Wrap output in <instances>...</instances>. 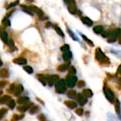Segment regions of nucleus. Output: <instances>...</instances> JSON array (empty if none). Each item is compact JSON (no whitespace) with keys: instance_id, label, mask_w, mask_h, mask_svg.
I'll return each instance as SVG.
<instances>
[{"instance_id":"f257e3e1","label":"nucleus","mask_w":121,"mask_h":121,"mask_svg":"<svg viewBox=\"0 0 121 121\" xmlns=\"http://www.w3.org/2000/svg\"><path fill=\"white\" fill-rule=\"evenodd\" d=\"M95 57L97 60V61H99L101 64L107 65V64L110 63L109 58L106 56V55L102 52V50H101V49L100 48H98L96 49V50H95Z\"/></svg>"},{"instance_id":"f03ea898","label":"nucleus","mask_w":121,"mask_h":121,"mask_svg":"<svg viewBox=\"0 0 121 121\" xmlns=\"http://www.w3.org/2000/svg\"><path fill=\"white\" fill-rule=\"evenodd\" d=\"M104 93L105 94L106 98L108 99V101L110 103H111V104L115 103V101L116 100V97H115V95H114L113 92L112 91V90L108 86H107L106 84L104 86Z\"/></svg>"},{"instance_id":"7ed1b4c3","label":"nucleus","mask_w":121,"mask_h":121,"mask_svg":"<svg viewBox=\"0 0 121 121\" xmlns=\"http://www.w3.org/2000/svg\"><path fill=\"white\" fill-rule=\"evenodd\" d=\"M66 81L64 79H60L55 84V91L58 94H64L67 89Z\"/></svg>"},{"instance_id":"20e7f679","label":"nucleus","mask_w":121,"mask_h":121,"mask_svg":"<svg viewBox=\"0 0 121 121\" xmlns=\"http://www.w3.org/2000/svg\"><path fill=\"white\" fill-rule=\"evenodd\" d=\"M65 81H66L67 86L70 88H72L76 85L77 82V77L73 74H69L67 76Z\"/></svg>"},{"instance_id":"39448f33","label":"nucleus","mask_w":121,"mask_h":121,"mask_svg":"<svg viewBox=\"0 0 121 121\" xmlns=\"http://www.w3.org/2000/svg\"><path fill=\"white\" fill-rule=\"evenodd\" d=\"M121 35V28H116L115 29L113 32H111V36L109 37V38L107 40V41L108 43H113L116 40L117 38Z\"/></svg>"},{"instance_id":"423d86ee","label":"nucleus","mask_w":121,"mask_h":121,"mask_svg":"<svg viewBox=\"0 0 121 121\" xmlns=\"http://www.w3.org/2000/svg\"><path fill=\"white\" fill-rule=\"evenodd\" d=\"M59 76L57 74H53V75H50L48 76V84L50 86H53L60 79H59Z\"/></svg>"},{"instance_id":"0eeeda50","label":"nucleus","mask_w":121,"mask_h":121,"mask_svg":"<svg viewBox=\"0 0 121 121\" xmlns=\"http://www.w3.org/2000/svg\"><path fill=\"white\" fill-rule=\"evenodd\" d=\"M32 106H33V104L30 102H28L27 104L17 106V110L21 113H24V112L27 111L28 109H30Z\"/></svg>"},{"instance_id":"6e6552de","label":"nucleus","mask_w":121,"mask_h":121,"mask_svg":"<svg viewBox=\"0 0 121 121\" xmlns=\"http://www.w3.org/2000/svg\"><path fill=\"white\" fill-rule=\"evenodd\" d=\"M77 100L80 106H84L87 103L86 98L82 94H78L77 96Z\"/></svg>"},{"instance_id":"1a4fd4ad","label":"nucleus","mask_w":121,"mask_h":121,"mask_svg":"<svg viewBox=\"0 0 121 121\" xmlns=\"http://www.w3.org/2000/svg\"><path fill=\"white\" fill-rule=\"evenodd\" d=\"M30 8L31 11H32L33 12H34L35 13H36L40 18L44 17V13H43V11H42L40 9H39L38 7L32 5V6H30Z\"/></svg>"},{"instance_id":"9d476101","label":"nucleus","mask_w":121,"mask_h":121,"mask_svg":"<svg viewBox=\"0 0 121 121\" xmlns=\"http://www.w3.org/2000/svg\"><path fill=\"white\" fill-rule=\"evenodd\" d=\"M23 91V87L22 86V84H18L16 85V88H15V90H14V96H18L19 95H21V94Z\"/></svg>"},{"instance_id":"9b49d317","label":"nucleus","mask_w":121,"mask_h":121,"mask_svg":"<svg viewBox=\"0 0 121 121\" xmlns=\"http://www.w3.org/2000/svg\"><path fill=\"white\" fill-rule=\"evenodd\" d=\"M36 77L42 83V84L43 86L46 85V83L48 82V76H45V75L41 74H38L36 75Z\"/></svg>"},{"instance_id":"f8f14e48","label":"nucleus","mask_w":121,"mask_h":121,"mask_svg":"<svg viewBox=\"0 0 121 121\" xmlns=\"http://www.w3.org/2000/svg\"><path fill=\"white\" fill-rule=\"evenodd\" d=\"M13 62L19 65H24L27 63V60L24 57H18V58L13 59Z\"/></svg>"},{"instance_id":"ddd939ff","label":"nucleus","mask_w":121,"mask_h":121,"mask_svg":"<svg viewBox=\"0 0 121 121\" xmlns=\"http://www.w3.org/2000/svg\"><path fill=\"white\" fill-rule=\"evenodd\" d=\"M68 11L72 14H76L77 13V5H76L75 2L72 3V4H68Z\"/></svg>"},{"instance_id":"4468645a","label":"nucleus","mask_w":121,"mask_h":121,"mask_svg":"<svg viewBox=\"0 0 121 121\" xmlns=\"http://www.w3.org/2000/svg\"><path fill=\"white\" fill-rule=\"evenodd\" d=\"M69 65H70V62H69L62 64L57 67V70L59 72H65L66 70L69 69Z\"/></svg>"},{"instance_id":"2eb2a0df","label":"nucleus","mask_w":121,"mask_h":121,"mask_svg":"<svg viewBox=\"0 0 121 121\" xmlns=\"http://www.w3.org/2000/svg\"><path fill=\"white\" fill-rule=\"evenodd\" d=\"M115 108H116V113L119 118V119L121 121V105H120V102L118 99L116 100L115 101Z\"/></svg>"},{"instance_id":"dca6fc26","label":"nucleus","mask_w":121,"mask_h":121,"mask_svg":"<svg viewBox=\"0 0 121 121\" xmlns=\"http://www.w3.org/2000/svg\"><path fill=\"white\" fill-rule=\"evenodd\" d=\"M65 104L66 105L67 107H68L70 109H74V108H76L77 107V103H75L73 101H65Z\"/></svg>"},{"instance_id":"f3484780","label":"nucleus","mask_w":121,"mask_h":121,"mask_svg":"<svg viewBox=\"0 0 121 121\" xmlns=\"http://www.w3.org/2000/svg\"><path fill=\"white\" fill-rule=\"evenodd\" d=\"M28 102H29V98L27 97V96H21V97H19L17 99V103L18 104H21V105L27 104Z\"/></svg>"},{"instance_id":"a211bd4d","label":"nucleus","mask_w":121,"mask_h":121,"mask_svg":"<svg viewBox=\"0 0 121 121\" xmlns=\"http://www.w3.org/2000/svg\"><path fill=\"white\" fill-rule=\"evenodd\" d=\"M81 20L82 21V23L88 26H91L93 25V21L89 18L88 17H86V16H84V17H82L81 18Z\"/></svg>"},{"instance_id":"6ab92c4d","label":"nucleus","mask_w":121,"mask_h":121,"mask_svg":"<svg viewBox=\"0 0 121 121\" xmlns=\"http://www.w3.org/2000/svg\"><path fill=\"white\" fill-rule=\"evenodd\" d=\"M1 40L4 43L8 44L9 40L8 39V34H7V33L5 30L1 31Z\"/></svg>"},{"instance_id":"aec40b11","label":"nucleus","mask_w":121,"mask_h":121,"mask_svg":"<svg viewBox=\"0 0 121 121\" xmlns=\"http://www.w3.org/2000/svg\"><path fill=\"white\" fill-rule=\"evenodd\" d=\"M82 94L86 97V98H91L93 96V92L91 89H85L82 91Z\"/></svg>"},{"instance_id":"412c9836","label":"nucleus","mask_w":121,"mask_h":121,"mask_svg":"<svg viewBox=\"0 0 121 121\" xmlns=\"http://www.w3.org/2000/svg\"><path fill=\"white\" fill-rule=\"evenodd\" d=\"M11 96H10L9 95H5L3 96L1 99H0V104H7L11 99Z\"/></svg>"},{"instance_id":"4be33fe9","label":"nucleus","mask_w":121,"mask_h":121,"mask_svg":"<svg viewBox=\"0 0 121 121\" xmlns=\"http://www.w3.org/2000/svg\"><path fill=\"white\" fill-rule=\"evenodd\" d=\"M9 77V72L6 68H3L0 70V77L7 78Z\"/></svg>"},{"instance_id":"5701e85b","label":"nucleus","mask_w":121,"mask_h":121,"mask_svg":"<svg viewBox=\"0 0 121 121\" xmlns=\"http://www.w3.org/2000/svg\"><path fill=\"white\" fill-rule=\"evenodd\" d=\"M94 30V32L96 34H101L103 33V30H104V27L101 25H98V26H96L94 27L93 28Z\"/></svg>"},{"instance_id":"b1692460","label":"nucleus","mask_w":121,"mask_h":121,"mask_svg":"<svg viewBox=\"0 0 121 121\" xmlns=\"http://www.w3.org/2000/svg\"><path fill=\"white\" fill-rule=\"evenodd\" d=\"M62 57H63V60L65 61H69L72 57V53L70 51L65 52V53L62 55Z\"/></svg>"},{"instance_id":"393cba45","label":"nucleus","mask_w":121,"mask_h":121,"mask_svg":"<svg viewBox=\"0 0 121 121\" xmlns=\"http://www.w3.org/2000/svg\"><path fill=\"white\" fill-rule=\"evenodd\" d=\"M40 111V108L38 106H33L30 109H29V113L31 115H34Z\"/></svg>"},{"instance_id":"a878e982","label":"nucleus","mask_w":121,"mask_h":121,"mask_svg":"<svg viewBox=\"0 0 121 121\" xmlns=\"http://www.w3.org/2000/svg\"><path fill=\"white\" fill-rule=\"evenodd\" d=\"M24 118V115L23 114H21V115H18V114H13V116L11 118V121H18L23 119Z\"/></svg>"},{"instance_id":"bb28decb","label":"nucleus","mask_w":121,"mask_h":121,"mask_svg":"<svg viewBox=\"0 0 121 121\" xmlns=\"http://www.w3.org/2000/svg\"><path fill=\"white\" fill-rule=\"evenodd\" d=\"M67 95V96H68L69 98L73 99H75V98L77 97V94L76 91H74V90H69V91H68Z\"/></svg>"},{"instance_id":"cd10ccee","label":"nucleus","mask_w":121,"mask_h":121,"mask_svg":"<svg viewBox=\"0 0 121 121\" xmlns=\"http://www.w3.org/2000/svg\"><path fill=\"white\" fill-rule=\"evenodd\" d=\"M21 6V8L23 9V10L26 13H28V14H30V15H33V13H32L33 11H31L30 6H28L24 5V4H22Z\"/></svg>"},{"instance_id":"c85d7f7f","label":"nucleus","mask_w":121,"mask_h":121,"mask_svg":"<svg viewBox=\"0 0 121 121\" xmlns=\"http://www.w3.org/2000/svg\"><path fill=\"white\" fill-rule=\"evenodd\" d=\"M54 28H55V31L57 32V34H59V35H60V36H62V37H65V34H64L63 31L61 30V28H60L58 26L54 25Z\"/></svg>"},{"instance_id":"c756f323","label":"nucleus","mask_w":121,"mask_h":121,"mask_svg":"<svg viewBox=\"0 0 121 121\" xmlns=\"http://www.w3.org/2000/svg\"><path fill=\"white\" fill-rule=\"evenodd\" d=\"M67 32H68V33H69V35H70V37L73 39V40H77V41H78L79 40H78V38L76 36V35L69 28H67Z\"/></svg>"},{"instance_id":"7c9ffc66","label":"nucleus","mask_w":121,"mask_h":121,"mask_svg":"<svg viewBox=\"0 0 121 121\" xmlns=\"http://www.w3.org/2000/svg\"><path fill=\"white\" fill-rule=\"evenodd\" d=\"M81 35H82V37L83 38L84 40L86 41L89 45H90V46H91V47H94V44L93 43V42H92L91 40H89L86 35H83V34H81Z\"/></svg>"},{"instance_id":"2f4dec72","label":"nucleus","mask_w":121,"mask_h":121,"mask_svg":"<svg viewBox=\"0 0 121 121\" xmlns=\"http://www.w3.org/2000/svg\"><path fill=\"white\" fill-rule=\"evenodd\" d=\"M6 104H7L8 107H9V108H11V109H13V108H15V106H16V103H15L14 100L12 99H11Z\"/></svg>"},{"instance_id":"473e14b6","label":"nucleus","mask_w":121,"mask_h":121,"mask_svg":"<svg viewBox=\"0 0 121 121\" xmlns=\"http://www.w3.org/2000/svg\"><path fill=\"white\" fill-rule=\"evenodd\" d=\"M15 88H16V84H11L9 87L7 89V92L9 94H13L14 92V90H15Z\"/></svg>"},{"instance_id":"72a5a7b5","label":"nucleus","mask_w":121,"mask_h":121,"mask_svg":"<svg viewBox=\"0 0 121 121\" xmlns=\"http://www.w3.org/2000/svg\"><path fill=\"white\" fill-rule=\"evenodd\" d=\"M7 45L9 46V48H11V50H16V47H15L14 42H13V40L12 39H11V40H9V43H8V44H7Z\"/></svg>"},{"instance_id":"f704fd0d","label":"nucleus","mask_w":121,"mask_h":121,"mask_svg":"<svg viewBox=\"0 0 121 121\" xmlns=\"http://www.w3.org/2000/svg\"><path fill=\"white\" fill-rule=\"evenodd\" d=\"M7 112H8V109L7 108H1L0 109V119H1Z\"/></svg>"},{"instance_id":"c9c22d12","label":"nucleus","mask_w":121,"mask_h":121,"mask_svg":"<svg viewBox=\"0 0 121 121\" xmlns=\"http://www.w3.org/2000/svg\"><path fill=\"white\" fill-rule=\"evenodd\" d=\"M23 69L28 74H32L33 72V69L30 66H24L23 67Z\"/></svg>"},{"instance_id":"e433bc0d","label":"nucleus","mask_w":121,"mask_h":121,"mask_svg":"<svg viewBox=\"0 0 121 121\" xmlns=\"http://www.w3.org/2000/svg\"><path fill=\"white\" fill-rule=\"evenodd\" d=\"M18 4H19V0H16V1H13V2H12V3H11V4H9L6 9H11V8H12V7H14V6H17Z\"/></svg>"},{"instance_id":"4c0bfd02","label":"nucleus","mask_w":121,"mask_h":121,"mask_svg":"<svg viewBox=\"0 0 121 121\" xmlns=\"http://www.w3.org/2000/svg\"><path fill=\"white\" fill-rule=\"evenodd\" d=\"M107 119L108 121H116L117 119L116 118V117L111 113H108V115H107Z\"/></svg>"},{"instance_id":"58836bf2","label":"nucleus","mask_w":121,"mask_h":121,"mask_svg":"<svg viewBox=\"0 0 121 121\" xmlns=\"http://www.w3.org/2000/svg\"><path fill=\"white\" fill-rule=\"evenodd\" d=\"M69 46L67 44H65L60 48V50L62 52H67V51H69Z\"/></svg>"},{"instance_id":"ea45409f","label":"nucleus","mask_w":121,"mask_h":121,"mask_svg":"<svg viewBox=\"0 0 121 121\" xmlns=\"http://www.w3.org/2000/svg\"><path fill=\"white\" fill-rule=\"evenodd\" d=\"M76 72H77V71H76L75 67L73 66H71L69 69V74H73L74 75L76 74Z\"/></svg>"},{"instance_id":"a19ab883","label":"nucleus","mask_w":121,"mask_h":121,"mask_svg":"<svg viewBox=\"0 0 121 121\" xmlns=\"http://www.w3.org/2000/svg\"><path fill=\"white\" fill-rule=\"evenodd\" d=\"M2 24L4 25L5 26H10V21L7 18H4L2 21Z\"/></svg>"},{"instance_id":"79ce46f5","label":"nucleus","mask_w":121,"mask_h":121,"mask_svg":"<svg viewBox=\"0 0 121 121\" xmlns=\"http://www.w3.org/2000/svg\"><path fill=\"white\" fill-rule=\"evenodd\" d=\"M75 113H76L78 116H82L84 114V110H83L82 108H77V109L75 111Z\"/></svg>"},{"instance_id":"37998d69","label":"nucleus","mask_w":121,"mask_h":121,"mask_svg":"<svg viewBox=\"0 0 121 121\" xmlns=\"http://www.w3.org/2000/svg\"><path fill=\"white\" fill-rule=\"evenodd\" d=\"M77 86H78L79 88H84L85 86V82L82 81V80L79 81L78 82V84H77Z\"/></svg>"},{"instance_id":"c03bdc74","label":"nucleus","mask_w":121,"mask_h":121,"mask_svg":"<svg viewBox=\"0 0 121 121\" xmlns=\"http://www.w3.org/2000/svg\"><path fill=\"white\" fill-rule=\"evenodd\" d=\"M111 32H108V31H104L102 33V36L104 37V38H109L111 36Z\"/></svg>"},{"instance_id":"a18cd8bd","label":"nucleus","mask_w":121,"mask_h":121,"mask_svg":"<svg viewBox=\"0 0 121 121\" xmlns=\"http://www.w3.org/2000/svg\"><path fill=\"white\" fill-rule=\"evenodd\" d=\"M7 84H8V82L7 81H1L0 82V88L1 89H3Z\"/></svg>"},{"instance_id":"49530a36","label":"nucleus","mask_w":121,"mask_h":121,"mask_svg":"<svg viewBox=\"0 0 121 121\" xmlns=\"http://www.w3.org/2000/svg\"><path fill=\"white\" fill-rule=\"evenodd\" d=\"M38 120L40 121H46V120H45V117L44 116L43 114H40V115L38 116Z\"/></svg>"},{"instance_id":"de8ad7c7","label":"nucleus","mask_w":121,"mask_h":121,"mask_svg":"<svg viewBox=\"0 0 121 121\" xmlns=\"http://www.w3.org/2000/svg\"><path fill=\"white\" fill-rule=\"evenodd\" d=\"M64 1H65V2L67 5L75 2V1H74V0H64Z\"/></svg>"},{"instance_id":"09e8293b","label":"nucleus","mask_w":121,"mask_h":121,"mask_svg":"<svg viewBox=\"0 0 121 121\" xmlns=\"http://www.w3.org/2000/svg\"><path fill=\"white\" fill-rule=\"evenodd\" d=\"M117 74L121 75V65H119V67H118V69H117Z\"/></svg>"},{"instance_id":"8fccbe9b","label":"nucleus","mask_w":121,"mask_h":121,"mask_svg":"<svg viewBox=\"0 0 121 121\" xmlns=\"http://www.w3.org/2000/svg\"><path fill=\"white\" fill-rule=\"evenodd\" d=\"M37 100H38V101H39L40 103H41V104H42L43 105H44V102H43V101H41V100H40V99H38V98H37Z\"/></svg>"},{"instance_id":"3c124183","label":"nucleus","mask_w":121,"mask_h":121,"mask_svg":"<svg viewBox=\"0 0 121 121\" xmlns=\"http://www.w3.org/2000/svg\"><path fill=\"white\" fill-rule=\"evenodd\" d=\"M52 24H51V23L50 22H48V23H47V25H46V27H49L50 26H51Z\"/></svg>"},{"instance_id":"603ef678","label":"nucleus","mask_w":121,"mask_h":121,"mask_svg":"<svg viewBox=\"0 0 121 121\" xmlns=\"http://www.w3.org/2000/svg\"><path fill=\"white\" fill-rule=\"evenodd\" d=\"M118 43L121 45V35L119 37V38H118Z\"/></svg>"},{"instance_id":"864d4df0","label":"nucleus","mask_w":121,"mask_h":121,"mask_svg":"<svg viewBox=\"0 0 121 121\" xmlns=\"http://www.w3.org/2000/svg\"><path fill=\"white\" fill-rule=\"evenodd\" d=\"M26 1H32L33 0H26Z\"/></svg>"}]
</instances>
